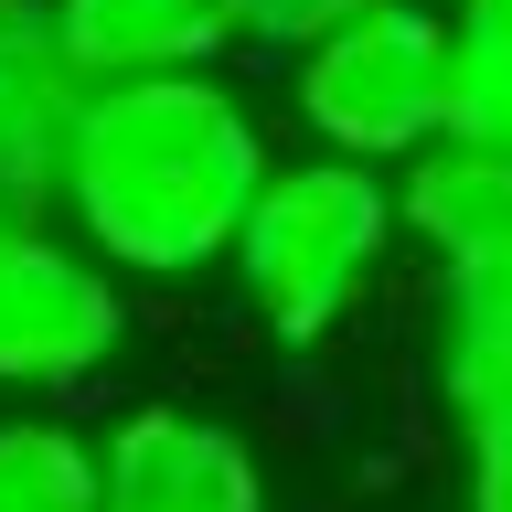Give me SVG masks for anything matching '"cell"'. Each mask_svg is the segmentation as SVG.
I'll return each mask as SVG.
<instances>
[{
	"label": "cell",
	"instance_id": "cell-4",
	"mask_svg": "<svg viewBox=\"0 0 512 512\" xmlns=\"http://www.w3.org/2000/svg\"><path fill=\"white\" fill-rule=\"evenodd\" d=\"M128 288L54 224H0V395H75L118 363Z\"/></svg>",
	"mask_w": 512,
	"mask_h": 512
},
{
	"label": "cell",
	"instance_id": "cell-8",
	"mask_svg": "<svg viewBox=\"0 0 512 512\" xmlns=\"http://www.w3.org/2000/svg\"><path fill=\"white\" fill-rule=\"evenodd\" d=\"M64 54L86 86H128V75H203L235 43L224 0H54Z\"/></svg>",
	"mask_w": 512,
	"mask_h": 512
},
{
	"label": "cell",
	"instance_id": "cell-6",
	"mask_svg": "<svg viewBox=\"0 0 512 512\" xmlns=\"http://www.w3.org/2000/svg\"><path fill=\"white\" fill-rule=\"evenodd\" d=\"M107 512H267L256 448L203 406H128L107 438Z\"/></svg>",
	"mask_w": 512,
	"mask_h": 512
},
{
	"label": "cell",
	"instance_id": "cell-9",
	"mask_svg": "<svg viewBox=\"0 0 512 512\" xmlns=\"http://www.w3.org/2000/svg\"><path fill=\"white\" fill-rule=\"evenodd\" d=\"M427 374H438L459 427L512 406V267L438 278V299H427Z\"/></svg>",
	"mask_w": 512,
	"mask_h": 512
},
{
	"label": "cell",
	"instance_id": "cell-13",
	"mask_svg": "<svg viewBox=\"0 0 512 512\" xmlns=\"http://www.w3.org/2000/svg\"><path fill=\"white\" fill-rule=\"evenodd\" d=\"M459 512H512V406H491V416H470L459 427Z\"/></svg>",
	"mask_w": 512,
	"mask_h": 512
},
{
	"label": "cell",
	"instance_id": "cell-11",
	"mask_svg": "<svg viewBox=\"0 0 512 512\" xmlns=\"http://www.w3.org/2000/svg\"><path fill=\"white\" fill-rule=\"evenodd\" d=\"M448 139L512 150V0H448Z\"/></svg>",
	"mask_w": 512,
	"mask_h": 512
},
{
	"label": "cell",
	"instance_id": "cell-7",
	"mask_svg": "<svg viewBox=\"0 0 512 512\" xmlns=\"http://www.w3.org/2000/svg\"><path fill=\"white\" fill-rule=\"evenodd\" d=\"M395 224L416 235V256H427L438 278L512 267V150H491V139L416 150L406 182H395Z\"/></svg>",
	"mask_w": 512,
	"mask_h": 512
},
{
	"label": "cell",
	"instance_id": "cell-10",
	"mask_svg": "<svg viewBox=\"0 0 512 512\" xmlns=\"http://www.w3.org/2000/svg\"><path fill=\"white\" fill-rule=\"evenodd\" d=\"M0 512H107V459L86 427L22 406L0 416Z\"/></svg>",
	"mask_w": 512,
	"mask_h": 512
},
{
	"label": "cell",
	"instance_id": "cell-12",
	"mask_svg": "<svg viewBox=\"0 0 512 512\" xmlns=\"http://www.w3.org/2000/svg\"><path fill=\"white\" fill-rule=\"evenodd\" d=\"M374 0H224V22H235V43L246 54H310L320 32L363 22Z\"/></svg>",
	"mask_w": 512,
	"mask_h": 512
},
{
	"label": "cell",
	"instance_id": "cell-5",
	"mask_svg": "<svg viewBox=\"0 0 512 512\" xmlns=\"http://www.w3.org/2000/svg\"><path fill=\"white\" fill-rule=\"evenodd\" d=\"M75 118H86V75L64 54L54 0H0V224L64 214Z\"/></svg>",
	"mask_w": 512,
	"mask_h": 512
},
{
	"label": "cell",
	"instance_id": "cell-2",
	"mask_svg": "<svg viewBox=\"0 0 512 512\" xmlns=\"http://www.w3.org/2000/svg\"><path fill=\"white\" fill-rule=\"evenodd\" d=\"M395 235H406L395 224V182L363 171V160L310 150V160H278L267 171V192H256V214H246V235H235L224 267H235L246 320L278 352H320L374 299Z\"/></svg>",
	"mask_w": 512,
	"mask_h": 512
},
{
	"label": "cell",
	"instance_id": "cell-1",
	"mask_svg": "<svg viewBox=\"0 0 512 512\" xmlns=\"http://www.w3.org/2000/svg\"><path fill=\"white\" fill-rule=\"evenodd\" d=\"M267 171H278L267 118L214 64L128 75V86H86V118L64 150V224L118 278H203L235 256Z\"/></svg>",
	"mask_w": 512,
	"mask_h": 512
},
{
	"label": "cell",
	"instance_id": "cell-3",
	"mask_svg": "<svg viewBox=\"0 0 512 512\" xmlns=\"http://www.w3.org/2000/svg\"><path fill=\"white\" fill-rule=\"evenodd\" d=\"M288 118L310 128V150L406 171L416 150L448 139V11L427 0H374L363 22L320 32L310 54H288Z\"/></svg>",
	"mask_w": 512,
	"mask_h": 512
}]
</instances>
